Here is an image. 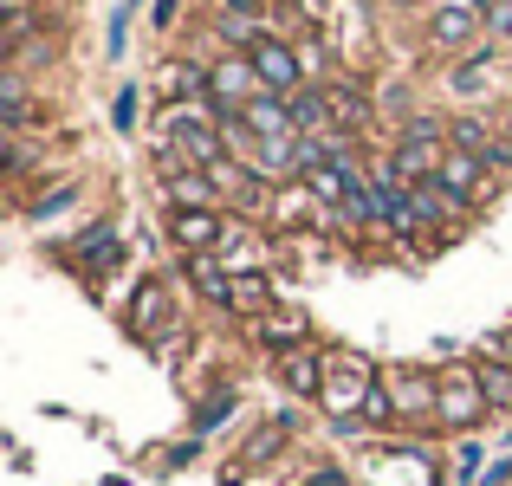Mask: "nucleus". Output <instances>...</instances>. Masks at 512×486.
Returning a JSON list of instances; mask_svg holds the SVG:
<instances>
[{
	"label": "nucleus",
	"instance_id": "obj_17",
	"mask_svg": "<svg viewBox=\"0 0 512 486\" xmlns=\"http://www.w3.org/2000/svg\"><path fill=\"white\" fill-rule=\"evenodd\" d=\"M227 312L247 318V324H260L266 312H279V305H273V279H266V273H240V279H234V299H227Z\"/></svg>",
	"mask_w": 512,
	"mask_h": 486
},
{
	"label": "nucleus",
	"instance_id": "obj_3",
	"mask_svg": "<svg viewBox=\"0 0 512 486\" xmlns=\"http://www.w3.org/2000/svg\"><path fill=\"white\" fill-rule=\"evenodd\" d=\"M422 33L435 52H461L467 59V46H487V0H435Z\"/></svg>",
	"mask_w": 512,
	"mask_h": 486
},
{
	"label": "nucleus",
	"instance_id": "obj_21",
	"mask_svg": "<svg viewBox=\"0 0 512 486\" xmlns=\"http://www.w3.org/2000/svg\"><path fill=\"white\" fill-rule=\"evenodd\" d=\"M487 65H493V39H487V46H474L461 65H454L448 91H454V98H480V91H487Z\"/></svg>",
	"mask_w": 512,
	"mask_h": 486
},
{
	"label": "nucleus",
	"instance_id": "obj_15",
	"mask_svg": "<svg viewBox=\"0 0 512 486\" xmlns=\"http://www.w3.org/2000/svg\"><path fill=\"white\" fill-rule=\"evenodd\" d=\"M163 201H169V214H182V208H227L208 169H188V175H175V182H163Z\"/></svg>",
	"mask_w": 512,
	"mask_h": 486
},
{
	"label": "nucleus",
	"instance_id": "obj_34",
	"mask_svg": "<svg viewBox=\"0 0 512 486\" xmlns=\"http://www.w3.org/2000/svg\"><path fill=\"white\" fill-rule=\"evenodd\" d=\"M480 486H512V454H500V461L487 467V480H480Z\"/></svg>",
	"mask_w": 512,
	"mask_h": 486
},
{
	"label": "nucleus",
	"instance_id": "obj_35",
	"mask_svg": "<svg viewBox=\"0 0 512 486\" xmlns=\"http://www.w3.org/2000/svg\"><path fill=\"white\" fill-rule=\"evenodd\" d=\"M175 13H182L175 0H156V7H150V26H175Z\"/></svg>",
	"mask_w": 512,
	"mask_h": 486
},
{
	"label": "nucleus",
	"instance_id": "obj_38",
	"mask_svg": "<svg viewBox=\"0 0 512 486\" xmlns=\"http://www.w3.org/2000/svg\"><path fill=\"white\" fill-rule=\"evenodd\" d=\"M402 7H409V0H402Z\"/></svg>",
	"mask_w": 512,
	"mask_h": 486
},
{
	"label": "nucleus",
	"instance_id": "obj_5",
	"mask_svg": "<svg viewBox=\"0 0 512 486\" xmlns=\"http://www.w3.org/2000/svg\"><path fill=\"white\" fill-rule=\"evenodd\" d=\"M260 72H253L247 52H221V59L208 65V104L214 111H247L253 98H260Z\"/></svg>",
	"mask_w": 512,
	"mask_h": 486
},
{
	"label": "nucleus",
	"instance_id": "obj_10",
	"mask_svg": "<svg viewBox=\"0 0 512 486\" xmlns=\"http://www.w3.org/2000/svg\"><path fill=\"white\" fill-rule=\"evenodd\" d=\"M124 260V240H117V227L111 221H98V227H85V234L72 240V266L85 279H98V273H111V266Z\"/></svg>",
	"mask_w": 512,
	"mask_h": 486
},
{
	"label": "nucleus",
	"instance_id": "obj_18",
	"mask_svg": "<svg viewBox=\"0 0 512 486\" xmlns=\"http://www.w3.org/2000/svg\"><path fill=\"white\" fill-rule=\"evenodd\" d=\"M163 312H169L163 279H143V286H137V299H130V312H124V324H130L137 337H156V331H163Z\"/></svg>",
	"mask_w": 512,
	"mask_h": 486
},
{
	"label": "nucleus",
	"instance_id": "obj_36",
	"mask_svg": "<svg viewBox=\"0 0 512 486\" xmlns=\"http://www.w3.org/2000/svg\"><path fill=\"white\" fill-rule=\"evenodd\" d=\"M227 13H260V0H227Z\"/></svg>",
	"mask_w": 512,
	"mask_h": 486
},
{
	"label": "nucleus",
	"instance_id": "obj_4",
	"mask_svg": "<svg viewBox=\"0 0 512 486\" xmlns=\"http://www.w3.org/2000/svg\"><path fill=\"white\" fill-rule=\"evenodd\" d=\"M383 383H389V396H396V415H402V422L435 428V402H441V376H435V370H415V363H389Z\"/></svg>",
	"mask_w": 512,
	"mask_h": 486
},
{
	"label": "nucleus",
	"instance_id": "obj_12",
	"mask_svg": "<svg viewBox=\"0 0 512 486\" xmlns=\"http://www.w3.org/2000/svg\"><path fill=\"white\" fill-rule=\"evenodd\" d=\"M182 273H188V286H195L201 299L227 312V299H234V273L221 266V253H188V260H182Z\"/></svg>",
	"mask_w": 512,
	"mask_h": 486
},
{
	"label": "nucleus",
	"instance_id": "obj_28",
	"mask_svg": "<svg viewBox=\"0 0 512 486\" xmlns=\"http://www.w3.org/2000/svg\"><path fill=\"white\" fill-rule=\"evenodd\" d=\"M72 201H78V188H72V182H59V188H52V195L26 201V221H52V214H65V208H72Z\"/></svg>",
	"mask_w": 512,
	"mask_h": 486
},
{
	"label": "nucleus",
	"instance_id": "obj_29",
	"mask_svg": "<svg viewBox=\"0 0 512 486\" xmlns=\"http://www.w3.org/2000/svg\"><path fill=\"white\" fill-rule=\"evenodd\" d=\"M137 104H143V91H137V85L117 91V104H111V130H117V137H130V130H137Z\"/></svg>",
	"mask_w": 512,
	"mask_h": 486
},
{
	"label": "nucleus",
	"instance_id": "obj_20",
	"mask_svg": "<svg viewBox=\"0 0 512 486\" xmlns=\"http://www.w3.org/2000/svg\"><path fill=\"white\" fill-rule=\"evenodd\" d=\"M389 428H402V415H396V396H389V383L376 376V383H370V396H363L357 435H389Z\"/></svg>",
	"mask_w": 512,
	"mask_h": 486
},
{
	"label": "nucleus",
	"instance_id": "obj_30",
	"mask_svg": "<svg viewBox=\"0 0 512 486\" xmlns=\"http://www.w3.org/2000/svg\"><path fill=\"white\" fill-rule=\"evenodd\" d=\"M130 13H137V7H130V0H124V7L111 13V33H104V52H111V59H124V39H130Z\"/></svg>",
	"mask_w": 512,
	"mask_h": 486
},
{
	"label": "nucleus",
	"instance_id": "obj_8",
	"mask_svg": "<svg viewBox=\"0 0 512 486\" xmlns=\"http://www.w3.org/2000/svg\"><path fill=\"white\" fill-rule=\"evenodd\" d=\"M227 227H234L227 208H182V214H169V240L182 247V260L188 253H221Z\"/></svg>",
	"mask_w": 512,
	"mask_h": 486
},
{
	"label": "nucleus",
	"instance_id": "obj_26",
	"mask_svg": "<svg viewBox=\"0 0 512 486\" xmlns=\"http://www.w3.org/2000/svg\"><path fill=\"white\" fill-rule=\"evenodd\" d=\"M234 409H240L234 389H214V402H201V409H195V441H208V435H214V428H221Z\"/></svg>",
	"mask_w": 512,
	"mask_h": 486
},
{
	"label": "nucleus",
	"instance_id": "obj_16",
	"mask_svg": "<svg viewBox=\"0 0 512 486\" xmlns=\"http://www.w3.org/2000/svg\"><path fill=\"white\" fill-rule=\"evenodd\" d=\"M500 137H506V130H493V124H487V117H480V111H454V117H448V150L487 156V150H493V143H500Z\"/></svg>",
	"mask_w": 512,
	"mask_h": 486
},
{
	"label": "nucleus",
	"instance_id": "obj_6",
	"mask_svg": "<svg viewBox=\"0 0 512 486\" xmlns=\"http://www.w3.org/2000/svg\"><path fill=\"white\" fill-rule=\"evenodd\" d=\"M370 474L383 480V486H435V480H441V467H435V454H428V448H409V441H383V448L370 454Z\"/></svg>",
	"mask_w": 512,
	"mask_h": 486
},
{
	"label": "nucleus",
	"instance_id": "obj_32",
	"mask_svg": "<svg viewBox=\"0 0 512 486\" xmlns=\"http://www.w3.org/2000/svg\"><path fill=\"white\" fill-rule=\"evenodd\" d=\"M299 65H305V78H318L325 72V46H318V39H299Z\"/></svg>",
	"mask_w": 512,
	"mask_h": 486
},
{
	"label": "nucleus",
	"instance_id": "obj_2",
	"mask_svg": "<svg viewBox=\"0 0 512 486\" xmlns=\"http://www.w3.org/2000/svg\"><path fill=\"white\" fill-rule=\"evenodd\" d=\"M441 376V402H435V428L441 435H474L480 422L493 415V402H487V389H480V370H474V357L467 363H448V370H435Z\"/></svg>",
	"mask_w": 512,
	"mask_h": 486
},
{
	"label": "nucleus",
	"instance_id": "obj_24",
	"mask_svg": "<svg viewBox=\"0 0 512 486\" xmlns=\"http://www.w3.org/2000/svg\"><path fill=\"white\" fill-rule=\"evenodd\" d=\"M344 221L350 227H383V188H376V175L344 195Z\"/></svg>",
	"mask_w": 512,
	"mask_h": 486
},
{
	"label": "nucleus",
	"instance_id": "obj_37",
	"mask_svg": "<svg viewBox=\"0 0 512 486\" xmlns=\"http://www.w3.org/2000/svg\"><path fill=\"white\" fill-rule=\"evenodd\" d=\"M506 143H512V111H506Z\"/></svg>",
	"mask_w": 512,
	"mask_h": 486
},
{
	"label": "nucleus",
	"instance_id": "obj_9",
	"mask_svg": "<svg viewBox=\"0 0 512 486\" xmlns=\"http://www.w3.org/2000/svg\"><path fill=\"white\" fill-rule=\"evenodd\" d=\"M253 344H260L266 350V357H292V350H305V344H312V324H305L299 312H286V305H279V312H266L260 324H253Z\"/></svg>",
	"mask_w": 512,
	"mask_h": 486
},
{
	"label": "nucleus",
	"instance_id": "obj_31",
	"mask_svg": "<svg viewBox=\"0 0 512 486\" xmlns=\"http://www.w3.org/2000/svg\"><path fill=\"white\" fill-rule=\"evenodd\" d=\"M487 39H493V46L512 39V0H493V7H487Z\"/></svg>",
	"mask_w": 512,
	"mask_h": 486
},
{
	"label": "nucleus",
	"instance_id": "obj_22",
	"mask_svg": "<svg viewBox=\"0 0 512 486\" xmlns=\"http://www.w3.org/2000/svg\"><path fill=\"white\" fill-rule=\"evenodd\" d=\"M474 370H480V389H487L493 415H512V363H500V357H487V350H480Z\"/></svg>",
	"mask_w": 512,
	"mask_h": 486
},
{
	"label": "nucleus",
	"instance_id": "obj_33",
	"mask_svg": "<svg viewBox=\"0 0 512 486\" xmlns=\"http://www.w3.org/2000/svg\"><path fill=\"white\" fill-rule=\"evenodd\" d=\"M299 486H350V474H344V467H331V461H325V467H312V474H305Z\"/></svg>",
	"mask_w": 512,
	"mask_h": 486
},
{
	"label": "nucleus",
	"instance_id": "obj_11",
	"mask_svg": "<svg viewBox=\"0 0 512 486\" xmlns=\"http://www.w3.org/2000/svg\"><path fill=\"white\" fill-rule=\"evenodd\" d=\"M273 370H279V383H286V396L318 402V389H325V350L305 344V350H292V357H279Z\"/></svg>",
	"mask_w": 512,
	"mask_h": 486
},
{
	"label": "nucleus",
	"instance_id": "obj_7",
	"mask_svg": "<svg viewBox=\"0 0 512 486\" xmlns=\"http://www.w3.org/2000/svg\"><path fill=\"white\" fill-rule=\"evenodd\" d=\"M247 59H253V72H260V85L273 91V98H292V91H305V65H299V46H292V39L266 33L260 46L247 52Z\"/></svg>",
	"mask_w": 512,
	"mask_h": 486
},
{
	"label": "nucleus",
	"instance_id": "obj_14",
	"mask_svg": "<svg viewBox=\"0 0 512 486\" xmlns=\"http://www.w3.org/2000/svg\"><path fill=\"white\" fill-rule=\"evenodd\" d=\"M325 98H331V130H370V91H357L350 78H331L325 85Z\"/></svg>",
	"mask_w": 512,
	"mask_h": 486
},
{
	"label": "nucleus",
	"instance_id": "obj_19",
	"mask_svg": "<svg viewBox=\"0 0 512 486\" xmlns=\"http://www.w3.org/2000/svg\"><path fill=\"white\" fill-rule=\"evenodd\" d=\"M292 130L299 137H325L331 130V98H325V85H305V91H292Z\"/></svg>",
	"mask_w": 512,
	"mask_h": 486
},
{
	"label": "nucleus",
	"instance_id": "obj_23",
	"mask_svg": "<svg viewBox=\"0 0 512 486\" xmlns=\"http://www.w3.org/2000/svg\"><path fill=\"white\" fill-rule=\"evenodd\" d=\"M214 33H221L227 52H253L266 39V20H260V13H221V20H214Z\"/></svg>",
	"mask_w": 512,
	"mask_h": 486
},
{
	"label": "nucleus",
	"instance_id": "obj_25",
	"mask_svg": "<svg viewBox=\"0 0 512 486\" xmlns=\"http://www.w3.org/2000/svg\"><path fill=\"white\" fill-rule=\"evenodd\" d=\"M480 480H487V448L467 435L461 448H454V474H448V486H480Z\"/></svg>",
	"mask_w": 512,
	"mask_h": 486
},
{
	"label": "nucleus",
	"instance_id": "obj_13",
	"mask_svg": "<svg viewBox=\"0 0 512 486\" xmlns=\"http://www.w3.org/2000/svg\"><path fill=\"white\" fill-rule=\"evenodd\" d=\"M240 117H247V130H253L260 143H286V137H299V130H292V104H286V98H273V91H260V98H253Z\"/></svg>",
	"mask_w": 512,
	"mask_h": 486
},
{
	"label": "nucleus",
	"instance_id": "obj_1",
	"mask_svg": "<svg viewBox=\"0 0 512 486\" xmlns=\"http://www.w3.org/2000/svg\"><path fill=\"white\" fill-rule=\"evenodd\" d=\"M376 363L363 350H325V389H318V409L338 422V435H357V415H363V396L376 383Z\"/></svg>",
	"mask_w": 512,
	"mask_h": 486
},
{
	"label": "nucleus",
	"instance_id": "obj_27",
	"mask_svg": "<svg viewBox=\"0 0 512 486\" xmlns=\"http://www.w3.org/2000/svg\"><path fill=\"white\" fill-rule=\"evenodd\" d=\"M0 117H7V130H26V78L20 72L0 78Z\"/></svg>",
	"mask_w": 512,
	"mask_h": 486
}]
</instances>
